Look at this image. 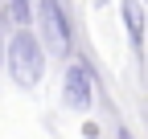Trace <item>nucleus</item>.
<instances>
[{"mask_svg": "<svg viewBox=\"0 0 148 139\" xmlns=\"http://www.w3.org/2000/svg\"><path fill=\"white\" fill-rule=\"evenodd\" d=\"M45 65H49V53H45L41 37H37V29L33 25H16L12 37L4 41V70H8V78L21 90H37L41 78H45Z\"/></svg>", "mask_w": 148, "mask_h": 139, "instance_id": "obj_1", "label": "nucleus"}, {"mask_svg": "<svg viewBox=\"0 0 148 139\" xmlns=\"http://www.w3.org/2000/svg\"><path fill=\"white\" fill-rule=\"evenodd\" d=\"M115 139H136V135H132V131H127V127L119 123V127H115Z\"/></svg>", "mask_w": 148, "mask_h": 139, "instance_id": "obj_6", "label": "nucleus"}, {"mask_svg": "<svg viewBox=\"0 0 148 139\" xmlns=\"http://www.w3.org/2000/svg\"><path fill=\"white\" fill-rule=\"evenodd\" d=\"M0 57H4V8H0Z\"/></svg>", "mask_w": 148, "mask_h": 139, "instance_id": "obj_7", "label": "nucleus"}, {"mask_svg": "<svg viewBox=\"0 0 148 139\" xmlns=\"http://www.w3.org/2000/svg\"><path fill=\"white\" fill-rule=\"evenodd\" d=\"M4 16H8L12 25H33V16H37V0H8Z\"/></svg>", "mask_w": 148, "mask_h": 139, "instance_id": "obj_5", "label": "nucleus"}, {"mask_svg": "<svg viewBox=\"0 0 148 139\" xmlns=\"http://www.w3.org/2000/svg\"><path fill=\"white\" fill-rule=\"evenodd\" d=\"M62 102L74 115H90V107H95V70L78 57H70L62 70Z\"/></svg>", "mask_w": 148, "mask_h": 139, "instance_id": "obj_3", "label": "nucleus"}, {"mask_svg": "<svg viewBox=\"0 0 148 139\" xmlns=\"http://www.w3.org/2000/svg\"><path fill=\"white\" fill-rule=\"evenodd\" d=\"M95 4H99V8H103V4H111V0H95Z\"/></svg>", "mask_w": 148, "mask_h": 139, "instance_id": "obj_8", "label": "nucleus"}, {"mask_svg": "<svg viewBox=\"0 0 148 139\" xmlns=\"http://www.w3.org/2000/svg\"><path fill=\"white\" fill-rule=\"evenodd\" d=\"M119 16H123V29H127V41H132L136 53H148V16H144V4L140 0H119Z\"/></svg>", "mask_w": 148, "mask_h": 139, "instance_id": "obj_4", "label": "nucleus"}, {"mask_svg": "<svg viewBox=\"0 0 148 139\" xmlns=\"http://www.w3.org/2000/svg\"><path fill=\"white\" fill-rule=\"evenodd\" d=\"M37 37H41L45 53H58L62 61L74 57V21L66 0H37Z\"/></svg>", "mask_w": 148, "mask_h": 139, "instance_id": "obj_2", "label": "nucleus"}]
</instances>
